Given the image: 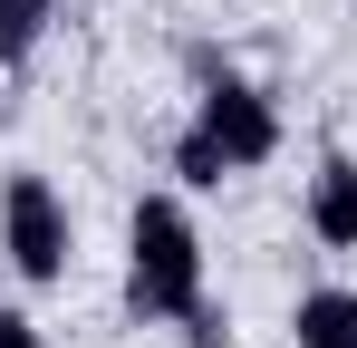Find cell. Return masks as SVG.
Here are the masks:
<instances>
[{
    "mask_svg": "<svg viewBox=\"0 0 357 348\" xmlns=\"http://www.w3.org/2000/svg\"><path fill=\"white\" fill-rule=\"evenodd\" d=\"M126 310L174 319V329L203 310V232L183 213V194H145L126 213Z\"/></svg>",
    "mask_w": 357,
    "mask_h": 348,
    "instance_id": "cell-1",
    "label": "cell"
},
{
    "mask_svg": "<svg viewBox=\"0 0 357 348\" xmlns=\"http://www.w3.org/2000/svg\"><path fill=\"white\" fill-rule=\"evenodd\" d=\"M0 252L29 290L68 281V252H77V223H68V194L49 174H10L0 184Z\"/></svg>",
    "mask_w": 357,
    "mask_h": 348,
    "instance_id": "cell-2",
    "label": "cell"
},
{
    "mask_svg": "<svg viewBox=\"0 0 357 348\" xmlns=\"http://www.w3.org/2000/svg\"><path fill=\"white\" fill-rule=\"evenodd\" d=\"M193 68H203V107H193V126L232 155V174L271 165V155H280V107H271V87H251V78L213 68V58H193Z\"/></svg>",
    "mask_w": 357,
    "mask_h": 348,
    "instance_id": "cell-3",
    "label": "cell"
},
{
    "mask_svg": "<svg viewBox=\"0 0 357 348\" xmlns=\"http://www.w3.org/2000/svg\"><path fill=\"white\" fill-rule=\"evenodd\" d=\"M309 232L328 252H357V155H319V174H309Z\"/></svg>",
    "mask_w": 357,
    "mask_h": 348,
    "instance_id": "cell-4",
    "label": "cell"
},
{
    "mask_svg": "<svg viewBox=\"0 0 357 348\" xmlns=\"http://www.w3.org/2000/svg\"><path fill=\"white\" fill-rule=\"evenodd\" d=\"M290 339H299V348H357V290H338V281L299 290V310H290Z\"/></svg>",
    "mask_w": 357,
    "mask_h": 348,
    "instance_id": "cell-5",
    "label": "cell"
},
{
    "mask_svg": "<svg viewBox=\"0 0 357 348\" xmlns=\"http://www.w3.org/2000/svg\"><path fill=\"white\" fill-rule=\"evenodd\" d=\"M49 20H59V0H0V68H29Z\"/></svg>",
    "mask_w": 357,
    "mask_h": 348,
    "instance_id": "cell-6",
    "label": "cell"
},
{
    "mask_svg": "<svg viewBox=\"0 0 357 348\" xmlns=\"http://www.w3.org/2000/svg\"><path fill=\"white\" fill-rule=\"evenodd\" d=\"M222 174H232V155H222L203 126H183V136H174V184H183V194H213Z\"/></svg>",
    "mask_w": 357,
    "mask_h": 348,
    "instance_id": "cell-7",
    "label": "cell"
},
{
    "mask_svg": "<svg viewBox=\"0 0 357 348\" xmlns=\"http://www.w3.org/2000/svg\"><path fill=\"white\" fill-rule=\"evenodd\" d=\"M183 339H193V348H222V310H213V300H203V310H193V319H183Z\"/></svg>",
    "mask_w": 357,
    "mask_h": 348,
    "instance_id": "cell-8",
    "label": "cell"
},
{
    "mask_svg": "<svg viewBox=\"0 0 357 348\" xmlns=\"http://www.w3.org/2000/svg\"><path fill=\"white\" fill-rule=\"evenodd\" d=\"M0 348H39V319L29 310H0Z\"/></svg>",
    "mask_w": 357,
    "mask_h": 348,
    "instance_id": "cell-9",
    "label": "cell"
}]
</instances>
